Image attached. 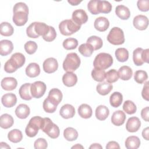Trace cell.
Returning a JSON list of instances; mask_svg holds the SVG:
<instances>
[{
  "label": "cell",
  "instance_id": "7402d4cb",
  "mask_svg": "<svg viewBox=\"0 0 149 149\" xmlns=\"http://www.w3.org/2000/svg\"><path fill=\"white\" fill-rule=\"evenodd\" d=\"M30 108L24 104H19L15 109V114L16 116L20 119H26L30 115Z\"/></svg>",
  "mask_w": 149,
  "mask_h": 149
},
{
  "label": "cell",
  "instance_id": "4dcf8cb0",
  "mask_svg": "<svg viewBox=\"0 0 149 149\" xmlns=\"http://www.w3.org/2000/svg\"><path fill=\"white\" fill-rule=\"evenodd\" d=\"M123 101L122 94L118 91L113 92L109 97V102L111 105L114 108L119 107Z\"/></svg>",
  "mask_w": 149,
  "mask_h": 149
},
{
  "label": "cell",
  "instance_id": "f907efd6",
  "mask_svg": "<svg viewBox=\"0 0 149 149\" xmlns=\"http://www.w3.org/2000/svg\"><path fill=\"white\" fill-rule=\"evenodd\" d=\"M48 147L47 141L45 139L38 138L34 143V147L36 149H45Z\"/></svg>",
  "mask_w": 149,
  "mask_h": 149
},
{
  "label": "cell",
  "instance_id": "f1b7e54d",
  "mask_svg": "<svg viewBox=\"0 0 149 149\" xmlns=\"http://www.w3.org/2000/svg\"><path fill=\"white\" fill-rule=\"evenodd\" d=\"M14 120L13 117L8 113H4L0 118V126L5 129L12 127L13 125Z\"/></svg>",
  "mask_w": 149,
  "mask_h": 149
},
{
  "label": "cell",
  "instance_id": "3957f363",
  "mask_svg": "<svg viewBox=\"0 0 149 149\" xmlns=\"http://www.w3.org/2000/svg\"><path fill=\"white\" fill-rule=\"evenodd\" d=\"M26 61L25 56L20 52H16L12 55L10 58L8 60L4 65V70L6 72L12 73L18 68L23 66Z\"/></svg>",
  "mask_w": 149,
  "mask_h": 149
},
{
  "label": "cell",
  "instance_id": "ffe728a7",
  "mask_svg": "<svg viewBox=\"0 0 149 149\" xmlns=\"http://www.w3.org/2000/svg\"><path fill=\"white\" fill-rule=\"evenodd\" d=\"M62 81L66 86L73 87L77 81V77L76 74L73 72H67L62 76Z\"/></svg>",
  "mask_w": 149,
  "mask_h": 149
},
{
  "label": "cell",
  "instance_id": "836d02e7",
  "mask_svg": "<svg viewBox=\"0 0 149 149\" xmlns=\"http://www.w3.org/2000/svg\"><path fill=\"white\" fill-rule=\"evenodd\" d=\"M14 29L13 26L8 22H2L0 25V33L2 36L9 37L13 34Z\"/></svg>",
  "mask_w": 149,
  "mask_h": 149
},
{
  "label": "cell",
  "instance_id": "d4e9b609",
  "mask_svg": "<svg viewBox=\"0 0 149 149\" xmlns=\"http://www.w3.org/2000/svg\"><path fill=\"white\" fill-rule=\"evenodd\" d=\"M113 88L112 84L108 83L107 81H103L97 84L96 87V90L97 93L101 95H106L108 94Z\"/></svg>",
  "mask_w": 149,
  "mask_h": 149
},
{
  "label": "cell",
  "instance_id": "ac0fdd59",
  "mask_svg": "<svg viewBox=\"0 0 149 149\" xmlns=\"http://www.w3.org/2000/svg\"><path fill=\"white\" fill-rule=\"evenodd\" d=\"M126 115L121 110H118L115 111L111 116V122L112 123L116 126H119L122 125L126 120Z\"/></svg>",
  "mask_w": 149,
  "mask_h": 149
},
{
  "label": "cell",
  "instance_id": "11a10c76",
  "mask_svg": "<svg viewBox=\"0 0 149 149\" xmlns=\"http://www.w3.org/2000/svg\"><path fill=\"white\" fill-rule=\"evenodd\" d=\"M148 112H149L148 107H146L144 108L141 111V116L143 118V119L146 122H148Z\"/></svg>",
  "mask_w": 149,
  "mask_h": 149
},
{
  "label": "cell",
  "instance_id": "ba28073f",
  "mask_svg": "<svg viewBox=\"0 0 149 149\" xmlns=\"http://www.w3.org/2000/svg\"><path fill=\"white\" fill-rule=\"evenodd\" d=\"M107 40L109 43L115 45L123 44L125 40L123 30L118 27L112 28L107 36Z\"/></svg>",
  "mask_w": 149,
  "mask_h": 149
},
{
  "label": "cell",
  "instance_id": "484cf974",
  "mask_svg": "<svg viewBox=\"0 0 149 149\" xmlns=\"http://www.w3.org/2000/svg\"><path fill=\"white\" fill-rule=\"evenodd\" d=\"M77 111L79 116L84 119L90 118L92 116L93 113L91 107L87 104H83L80 105L78 108Z\"/></svg>",
  "mask_w": 149,
  "mask_h": 149
},
{
  "label": "cell",
  "instance_id": "6da1fadb",
  "mask_svg": "<svg viewBox=\"0 0 149 149\" xmlns=\"http://www.w3.org/2000/svg\"><path fill=\"white\" fill-rule=\"evenodd\" d=\"M13 22L17 26L24 25L28 20L29 8L23 2L16 3L13 9Z\"/></svg>",
  "mask_w": 149,
  "mask_h": 149
},
{
  "label": "cell",
  "instance_id": "f546056e",
  "mask_svg": "<svg viewBox=\"0 0 149 149\" xmlns=\"http://www.w3.org/2000/svg\"><path fill=\"white\" fill-rule=\"evenodd\" d=\"M119 77L122 80H129L131 79L133 71L132 69L128 66H121L118 70Z\"/></svg>",
  "mask_w": 149,
  "mask_h": 149
},
{
  "label": "cell",
  "instance_id": "ee69618b",
  "mask_svg": "<svg viewBox=\"0 0 149 149\" xmlns=\"http://www.w3.org/2000/svg\"><path fill=\"white\" fill-rule=\"evenodd\" d=\"M62 45L63 48L67 50L74 49L78 45V41L74 38H68L63 41Z\"/></svg>",
  "mask_w": 149,
  "mask_h": 149
},
{
  "label": "cell",
  "instance_id": "8d00e7d4",
  "mask_svg": "<svg viewBox=\"0 0 149 149\" xmlns=\"http://www.w3.org/2000/svg\"><path fill=\"white\" fill-rule=\"evenodd\" d=\"M78 132L73 127H67L63 131V136L65 139L69 141L76 140L78 137Z\"/></svg>",
  "mask_w": 149,
  "mask_h": 149
},
{
  "label": "cell",
  "instance_id": "be15d7a7",
  "mask_svg": "<svg viewBox=\"0 0 149 149\" xmlns=\"http://www.w3.org/2000/svg\"><path fill=\"white\" fill-rule=\"evenodd\" d=\"M83 148V146H82L81 144H76L75 146L72 147V148Z\"/></svg>",
  "mask_w": 149,
  "mask_h": 149
},
{
  "label": "cell",
  "instance_id": "603a6c76",
  "mask_svg": "<svg viewBox=\"0 0 149 149\" xmlns=\"http://www.w3.org/2000/svg\"><path fill=\"white\" fill-rule=\"evenodd\" d=\"M115 13L122 20H127L130 16V10L127 7L123 5H119L116 7Z\"/></svg>",
  "mask_w": 149,
  "mask_h": 149
},
{
  "label": "cell",
  "instance_id": "4316f807",
  "mask_svg": "<svg viewBox=\"0 0 149 149\" xmlns=\"http://www.w3.org/2000/svg\"><path fill=\"white\" fill-rule=\"evenodd\" d=\"M125 144L127 149H137L140 146V140L137 136H130L126 139Z\"/></svg>",
  "mask_w": 149,
  "mask_h": 149
},
{
  "label": "cell",
  "instance_id": "ab89813d",
  "mask_svg": "<svg viewBox=\"0 0 149 149\" xmlns=\"http://www.w3.org/2000/svg\"><path fill=\"white\" fill-rule=\"evenodd\" d=\"M97 9L99 13H108L112 10V5L108 1L98 0Z\"/></svg>",
  "mask_w": 149,
  "mask_h": 149
},
{
  "label": "cell",
  "instance_id": "d6a6232c",
  "mask_svg": "<svg viewBox=\"0 0 149 149\" xmlns=\"http://www.w3.org/2000/svg\"><path fill=\"white\" fill-rule=\"evenodd\" d=\"M8 138L10 141L14 143H17L22 140L23 134L20 130L15 129L10 130L8 133Z\"/></svg>",
  "mask_w": 149,
  "mask_h": 149
},
{
  "label": "cell",
  "instance_id": "6125c7cd",
  "mask_svg": "<svg viewBox=\"0 0 149 149\" xmlns=\"http://www.w3.org/2000/svg\"><path fill=\"white\" fill-rule=\"evenodd\" d=\"M0 148H10V147L6 143L1 142L0 143Z\"/></svg>",
  "mask_w": 149,
  "mask_h": 149
},
{
  "label": "cell",
  "instance_id": "7a4b0ae2",
  "mask_svg": "<svg viewBox=\"0 0 149 149\" xmlns=\"http://www.w3.org/2000/svg\"><path fill=\"white\" fill-rule=\"evenodd\" d=\"M49 31V26L42 22H33L26 29L27 36L30 38H37L41 36H46Z\"/></svg>",
  "mask_w": 149,
  "mask_h": 149
},
{
  "label": "cell",
  "instance_id": "44dd1931",
  "mask_svg": "<svg viewBox=\"0 0 149 149\" xmlns=\"http://www.w3.org/2000/svg\"><path fill=\"white\" fill-rule=\"evenodd\" d=\"M31 84V83H26L22 85L21 87H20L19 90V93L22 99L26 101H29L32 99L33 97L31 94V91H30Z\"/></svg>",
  "mask_w": 149,
  "mask_h": 149
},
{
  "label": "cell",
  "instance_id": "f6af8a7d",
  "mask_svg": "<svg viewBox=\"0 0 149 149\" xmlns=\"http://www.w3.org/2000/svg\"><path fill=\"white\" fill-rule=\"evenodd\" d=\"M134 79L136 83L139 84H142L148 79L147 73L146 71L142 70H137L135 72Z\"/></svg>",
  "mask_w": 149,
  "mask_h": 149
},
{
  "label": "cell",
  "instance_id": "83f0119b",
  "mask_svg": "<svg viewBox=\"0 0 149 149\" xmlns=\"http://www.w3.org/2000/svg\"><path fill=\"white\" fill-rule=\"evenodd\" d=\"M109 115V111L108 107L100 105L95 109V116L100 120H105Z\"/></svg>",
  "mask_w": 149,
  "mask_h": 149
},
{
  "label": "cell",
  "instance_id": "db71d44e",
  "mask_svg": "<svg viewBox=\"0 0 149 149\" xmlns=\"http://www.w3.org/2000/svg\"><path fill=\"white\" fill-rule=\"evenodd\" d=\"M148 83L149 82L148 81H147L144 85V87H143V90H142V92H141V95L143 97V98L146 100V101H148L149 100V95H148V93H149V91H148V89H149V86H148Z\"/></svg>",
  "mask_w": 149,
  "mask_h": 149
},
{
  "label": "cell",
  "instance_id": "7c38bea8",
  "mask_svg": "<svg viewBox=\"0 0 149 149\" xmlns=\"http://www.w3.org/2000/svg\"><path fill=\"white\" fill-rule=\"evenodd\" d=\"M42 68L44 72L47 73H54L58 69V61L54 58H48L44 61Z\"/></svg>",
  "mask_w": 149,
  "mask_h": 149
},
{
  "label": "cell",
  "instance_id": "e575fe53",
  "mask_svg": "<svg viewBox=\"0 0 149 149\" xmlns=\"http://www.w3.org/2000/svg\"><path fill=\"white\" fill-rule=\"evenodd\" d=\"M143 51L142 48H137L133 51V62L136 66H141L144 62L143 58Z\"/></svg>",
  "mask_w": 149,
  "mask_h": 149
},
{
  "label": "cell",
  "instance_id": "91938a15",
  "mask_svg": "<svg viewBox=\"0 0 149 149\" xmlns=\"http://www.w3.org/2000/svg\"><path fill=\"white\" fill-rule=\"evenodd\" d=\"M89 148H90V149H98V148H102V147L98 143H94V144H91Z\"/></svg>",
  "mask_w": 149,
  "mask_h": 149
},
{
  "label": "cell",
  "instance_id": "b9f144b4",
  "mask_svg": "<svg viewBox=\"0 0 149 149\" xmlns=\"http://www.w3.org/2000/svg\"><path fill=\"white\" fill-rule=\"evenodd\" d=\"M105 73L104 70H100L98 69H93L91 71V76L93 79L97 81L102 82L105 79Z\"/></svg>",
  "mask_w": 149,
  "mask_h": 149
},
{
  "label": "cell",
  "instance_id": "c3c4849f",
  "mask_svg": "<svg viewBox=\"0 0 149 149\" xmlns=\"http://www.w3.org/2000/svg\"><path fill=\"white\" fill-rule=\"evenodd\" d=\"M46 134L51 139H56L59 137L60 134V130L59 127L54 123L53 125L46 133Z\"/></svg>",
  "mask_w": 149,
  "mask_h": 149
},
{
  "label": "cell",
  "instance_id": "30bf717a",
  "mask_svg": "<svg viewBox=\"0 0 149 149\" xmlns=\"http://www.w3.org/2000/svg\"><path fill=\"white\" fill-rule=\"evenodd\" d=\"M72 20L77 25L81 26L87 22L88 16L83 9H77L72 13Z\"/></svg>",
  "mask_w": 149,
  "mask_h": 149
},
{
  "label": "cell",
  "instance_id": "9a60e30c",
  "mask_svg": "<svg viewBox=\"0 0 149 149\" xmlns=\"http://www.w3.org/2000/svg\"><path fill=\"white\" fill-rule=\"evenodd\" d=\"M60 115L64 119L73 118L75 115V109L73 105L67 104L63 105L59 111Z\"/></svg>",
  "mask_w": 149,
  "mask_h": 149
},
{
  "label": "cell",
  "instance_id": "8992f818",
  "mask_svg": "<svg viewBox=\"0 0 149 149\" xmlns=\"http://www.w3.org/2000/svg\"><path fill=\"white\" fill-rule=\"evenodd\" d=\"M43 122V118L39 116H36L30 119L28 125L25 129L26 135L30 137H35L41 129Z\"/></svg>",
  "mask_w": 149,
  "mask_h": 149
},
{
  "label": "cell",
  "instance_id": "5bb4252c",
  "mask_svg": "<svg viewBox=\"0 0 149 149\" xmlns=\"http://www.w3.org/2000/svg\"><path fill=\"white\" fill-rule=\"evenodd\" d=\"M2 88L6 91H12L15 90L17 86V80L12 77H7L3 78L1 82Z\"/></svg>",
  "mask_w": 149,
  "mask_h": 149
},
{
  "label": "cell",
  "instance_id": "f35d334b",
  "mask_svg": "<svg viewBox=\"0 0 149 149\" xmlns=\"http://www.w3.org/2000/svg\"><path fill=\"white\" fill-rule=\"evenodd\" d=\"M115 56L116 59L120 62H125L129 58V52L125 48H119L115 51Z\"/></svg>",
  "mask_w": 149,
  "mask_h": 149
},
{
  "label": "cell",
  "instance_id": "5b68a950",
  "mask_svg": "<svg viewBox=\"0 0 149 149\" xmlns=\"http://www.w3.org/2000/svg\"><path fill=\"white\" fill-rule=\"evenodd\" d=\"M80 59L77 54L71 52L66 55L63 62V68L66 72H73L80 66Z\"/></svg>",
  "mask_w": 149,
  "mask_h": 149
},
{
  "label": "cell",
  "instance_id": "680465c9",
  "mask_svg": "<svg viewBox=\"0 0 149 149\" xmlns=\"http://www.w3.org/2000/svg\"><path fill=\"white\" fill-rule=\"evenodd\" d=\"M148 127H146L145 129H144L142 131V136L146 140H148Z\"/></svg>",
  "mask_w": 149,
  "mask_h": 149
},
{
  "label": "cell",
  "instance_id": "cb8c5ba5",
  "mask_svg": "<svg viewBox=\"0 0 149 149\" xmlns=\"http://www.w3.org/2000/svg\"><path fill=\"white\" fill-rule=\"evenodd\" d=\"M40 73V66L36 63H30L26 68V74L30 77H36L38 76Z\"/></svg>",
  "mask_w": 149,
  "mask_h": 149
},
{
  "label": "cell",
  "instance_id": "7bdbcfd3",
  "mask_svg": "<svg viewBox=\"0 0 149 149\" xmlns=\"http://www.w3.org/2000/svg\"><path fill=\"white\" fill-rule=\"evenodd\" d=\"M123 111L127 114L132 115L136 112L137 107L135 104L130 100L125 101L123 105Z\"/></svg>",
  "mask_w": 149,
  "mask_h": 149
},
{
  "label": "cell",
  "instance_id": "e0dca14e",
  "mask_svg": "<svg viewBox=\"0 0 149 149\" xmlns=\"http://www.w3.org/2000/svg\"><path fill=\"white\" fill-rule=\"evenodd\" d=\"M1 102L5 107L11 108L16 105L17 97L13 93H6L2 97Z\"/></svg>",
  "mask_w": 149,
  "mask_h": 149
},
{
  "label": "cell",
  "instance_id": "d590c367",
  "mask_svg": "<svg viewBox=\"0 0 149 149\" xmlns=\"http://www.w3.org/2000/svg\"><path fill=\"white\" fill-rule=\"evenodd\" d=\"M57 106L58 105L48 97L44 100L42 104L43 109L47 113H54L56 111Z\"/></svg>",
  "mask_w": 149,
  "mask_h": 149
},
{
  "label": "cell",
  "instance_id": "6f0895ef",
  "mask_svg": "<svg viewBox=\"0 0 149 149\" xmlns=\"http://www.w3.org/2000/svg\"><path fill=\"white\" fill-rule=\"evenodd\" d=\"M149 49H143V61L144 62L146 63H148L149 62Z\"/></svg>",
  "mask_w": 149,
  "mask_h": 149
},
{
  "label": "cell",
  "instance_id": "277c9868",
  "mask_svg": "<svg viewBox=\"0 0 149 149\" xmlns=\"http://www.w3.org/2000/svg\"><path fill=\"white\" fill-rule=\"evenodd\" d=\"M113 63L112 56L108 53L101 52L98 54L95 58L93 62L94 68L105 70L109 68Z\"/></svg>",
  "mask_w": 149,
  "mask_h": 149
},
{
  "label": "cell",
  "instance_id": "816d5d0a",
  "mask_svg": "<svg viewBox=\"0 0 149 149\" xmlns=\"http://www.w3.org/2000/svg\"><path fill=\"white\" fill-rule=\"evenodd\" d=\"M56 37V32L55 30V29L52 27L49 26V31L48 33V34L42 37V38L47 41V42H51L54 41Z\"/></svg>",
  "mask_w": 149,
  "mask_h": 149
},
{
  "label": "cell",
  "instance_id": "f5cc1de1",
  "mask_svg": "<svg viewBox=\"0 0 149 149\" xmlns=\"http://www.w3.org/2000/svg\"><path fill=\"white\" fill-rule=\"evenodd\" d=\"M139 9L142 12H147L149 10L148 0H139L137 2Z\"/></svg>",
  "mask_w": 149,
  "mask_h": 149
},
{
  "label": "cell",
  "instance_id": "60d3db41",
  "mask_svg": "<svg viewBox=\"0 0 149 149\" xmlns=\"http://www.w3.org/2000/svg\"><path fill=\"white\" fill-rule=\"evenodd\" d=\"M78 50L82 55L86 57L90 56L94 51V49L93 47L88 43L81 44L79 47Z\"/></svg>",
  "mask_w": 149,
  "mask_h": 149
},
{
  "label": "cell",
  "instance_id": "52a82bcc",
  "mask_svg": "<svg viewBox=\"0 0 149 149\" xmlns=\"http://www.w3.org/2000/svg\"><path fill=\"white\" fill-rule=\"evenodd\" d=\"M80 27L81 26L77 25L70 19L64 20L59 24V30L61 33L66 36L72 35L79 31Z\"/></svg>",
  "mask_w": 149,
  "mask_h": 149
},
{
  "label": "cell",
  "instance_id": "8fae6325",
  "mask_svg": "<svg viewBox=\"0 0 149 149\" xmlns=\"http://www.w3.org/2000/svg\"><path fill=\"white\" fill-rule=\"evenodd\" d=\"M133 24L136 29L139 30H144L148 27V19L146 16L139 15L134 17Z\"/></svg>",
  "mask_w": 149,
  "mask_h": 149
},
{
  "label": "cell",
  "instance_id": "7dc6e473",
  "mask_svg": "<svg viewBox=\"0 0 149 149\" xmlns=\"http://www.w3.org/2000/svg\"><path fill=\"white\" fill-rule=\"evenodd\" d=\"M37 44L36 42L33 41H29L25 43L24 45L26 52L30 55L34 54L37 49Z\"/></svg>",
  "mask_w": 149,
  "mask_h": 149
},
{
  "label": "cell",
  "instance_id": "4fadbf2b",
  "mask_svg": "<svg viewBox=\"0 0 149 149\" xmlns=\"http://www.w3.org/2000/svg\"><path fill=\"white\" fill-rule=\"evenodd\" d=\"M141 126V121L139 118L136 116H132L128 119L126 124V129L129 132H136Z\"/></svg>",
  "mask_w": 149,
  "mask_h": 149
},
{
  "label": "cell",
  "instance_id": "1f68e13d",
  "mask_svg": "<svg viewBox=\"0 0 149 149\" xmlns=\"http://www.w3.org/2000/svg\"><path fill=\"white\" fill-rule=\"evenodd\" d=\"M47 97L49 98L51 100L54 101L57 105H58L62 100L63 95L60 90L56 88H54L49 91Z\"/></svg>",
  "mask_w": 149,
  "mask_h": 149
},
{
  "label": "cell",
  "instance_id": "bcb514c9",
  "mask_svg": "<svg viewBox=\"0 0 149 149\" xmlns=\"http://www.w3.org/2000/svg\"><path fill=\"white\" fill-rule=\"evenodd\" d=\"M105 78L108 83H113L118 80V73L115 69H111L107 72H106Z\"/></svg>",
  "mask_w": 149,
  "mask_h": 149
},
{
  "label": "cell",
  "instance_id": "9f6ffc18",
  "mask_svg": "<svg viewBox=\"0 0 149 149\" xmlns=\"http://www.w3.org/2000/svg\"><path fill=\"white\" fill-rule=\"evenodd\" d=\"M106 148L107 149H111V148H120V146L119 144H118V143H117L116 141H109L107 146H106Z\"/></svg>",
  "mask_w": 149,
  "mask_h": 149
},
{
  "label": "cell",
  "instance_id": "9c48e42d",
  "mask_svg": "<svg viewBox=\"0 0 149 149\" xmlns=\"http://www.w3.org/2000/svg\"><path fill=\"white\" fill-rule=\"evenodd\" d=\"M46 84L41 81H36L31 84L30 91L33 97L40 98L42 97L46 91Z\"/></svg>",
  "mask_w": 149,
  "mask_h": 149
},
{
  "label": "cell",
  "instance_id": "2e32d148",
  "mask_svg": "<svg viewBox=\"0 0 149 149\" xmlns=\"http://www.w3.org/2000/svg\"><path fill=\"white\" fill-rule=\"evenodd\" d=\"M94 26L97 30L100 32H103L108 29L109 26V22L106 17L101 16L97 17L95 20Z\"/></svg>",
  "mask_w": 149,
  "mask_h": 149
},
{
  "label": "cell",
  "instance_id": "d6986e66",
  "mask_svg": "<svg viewBox=\"0 0 149 149\" xmlns=\"http://www.w3.org/2000/svg\"><path fill=\"white\" fill-rule=\"evenodd\" d=\"M13 49V45L11 41L3 40L0 41V54L1 56H6L10 54Z\"/></svg>",
  "mask_w": 149,
  "mask_h": 149
},
{
  "label": "cell",
  "instance_id": "74e56055",
  "mask_svg": "<svg viewBox=\"0 0 149 149\" xmlns=\"http://www.w3.org/2000/svg\"><path fill=\"white\" fill-rule=\"evenodd\" d=\"M87 43L90 44L94 50H98L100 49L103 45V41L102 39L96 36H92L88 37L87 40Z\"/></svg>",
  "mask_w": 149,
  "mask_h": 149
},
{
  "label": "cell",
  "instance_id": "681fc988",
  "mask_svg": "<svg viewBox=\"0 0 149 149\" xmlns=\"http://www.w3.org/2000/svg\"><path fill=\"white\" fill-rule=\"evenodd\" d=\"M98 0H91L88 2L87 5V8L89 12L94 15L99 14L97 9V5H98Z\"/></svg>",
  "mask_w": 149,
  "mask_h": 149
},
{
  "label": "cell",
  "instance_id": "94428289",
  "mask_svg": "<svg viewBox=\"0 0 149 149\" xmlns=\"http://www.w3.org/2000/svg\"><path fill=\"white\" fill-rule=\"evenodd\" d=\"M68 3H69L71 5L74 6V5H77L79 3L81 2V1H77V0H68Z\"/></svg>",
  "mask_w": 149,
  "mask_h": 149
}]
</instances>
